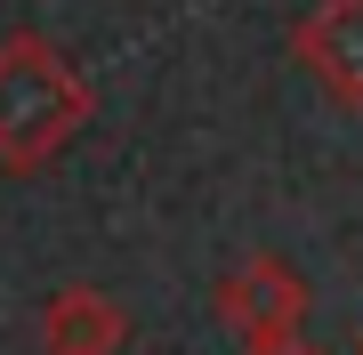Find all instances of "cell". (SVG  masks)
Instances as JSON below:
<instances>
[{
    "mask_svg": "<svg viewBox=\"0 0 363 355\" xmlns=\"http://www.w3.org/2000/svg\"><path fill=\"white\" fill-rule=\"evenodd\" d=\"M89 81L57 40L9 33L0 40V170H40L81 137L89 121Z\"/></svg>",
    "mask_w": 363,
    "mask_h": 355,
    "instance_id": "1",
    "label": "cell"
},
{
    "mask_svg": "<svg viewBox=\"0 0 363 355\" xmlns=\"http://www.w3.org/2000/svg\"><path fill=\"white\" fill-rule=\"evenodd\" d=\"M218 323L234 339H274V331H307V275L283 250H250L218 275Z\"/></svg>",
    "mask_w": 363,
    "mask_h": 355,
    "instance_id": "2",
    "label": "cell"
},
{
    "mask_svg": "<svg viewBox=\"0 0 363 355\" xmlns=\"http://www.w3.org/2000/svg\"><path fill=\"white\" fill-rule=\"evenodd\" d=\"M291 57L331 106H363V0H315L291 33Z\"/></svg>",
    "mask_w": 363,
    "mask_h": 355,
    "instance_id": "3",
    "label": "cell"
},
{
    "mask_svg": "<svg viewBox=\"0 0 363 355\" xmlns=\"http://www.w3.org/2000/svg\"><path fill=\"white\" fill-rule=\"evenodd\" d=\"M40 355H121L130 347V307L97 283H65L40 299Z\"/></svg>",
    "mask_w": 363,
    "mask_h": 355,
    "instance_id": "4",
    "label": "cell"
},
{
    "mask_svg": "<svg viewBox=\"0 0 363 355\" xmlns=\"http://www.w3.org/2000/svg\"><path fill=\"white\" fill-rule=\"evenodd\" d=\"M242 355H323L307 331H274V339H242Z\"/></svg>",
    "mask_w": 363,
    "mask_h": 355,
    "instance_id": "5",
    "label": "cell"
},
{
    "mask_svg": "<svg viewBox=\"0 0 363 355\" xmlns=\"http://www.w3.org/2000/svg\"><path fill=\"white\" fill-rule=\"evenodd\" d=\"M355 355H363V339H355Z\"/></svg>",
    "mask_w": 363,
    "mask_h": 355,
    "instance_id": "6",
    "label": "cell"
}]
</instances>
